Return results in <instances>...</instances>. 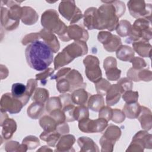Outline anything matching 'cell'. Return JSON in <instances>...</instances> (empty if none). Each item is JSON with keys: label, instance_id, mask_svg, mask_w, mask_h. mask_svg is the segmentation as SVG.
Masks as SVG:
<instances>
[{"label": "cell", "instance_id": "obj_1", "mask_svg": "<svg viewBox=\"0 0 152 152\" xmlns=\"http://www.w3.org/2000/svg\"><path fill=\"white\" fill-rule=\"evenodd\" d=\"M25 55L28 65L38 71L48 69L53 61V51L45 42L39 40L28 44Z\"/></svg>", "mask_w": 152, "mask_h": 152}, {"label": "cell", "instance_id": "obj_2", "mask_svg": "<svg viewBox=\"0 0 152 152\" xmlns=\"http://www.w3.org/2000/svg\"><path fill=\"white\" fill-rule=\"evenodd\" d=\"M41 23L45 28L56 33L61 40H70L67 33L68 27L59 19L58 14L55 10L50 9L45 11L42 15Z\"/></svg>", "mask_w": 152, "mask_h": 152}, {"label": "cell", "instance_id": "obj_3", "mask_svg": "<svg viewBox=\"0 0 152 152\" xmlns=\"http://www.w3.org/2000/svg\"><path fill=\"white\" fill-rule=\"evenodd\" d=\"M104 4L97 9L98 30L108 29L112 31L116 30L119 24V18L111 1H102Z\"/></svg>", "mask_w": 152, "mask_h": 152}, {"label": "cell", "instance_id": "obj_4", "mask_svg": "<svg viewBox=\"0 0 152 152\" xmlns=\"http://www.w3.org/2000/svg\"><path fill=\"white\" fill-rule=\"evenodd\" d=\"M128 36L129 43L140 40L148 42L152 37L151 20L145 18H138L131 26Z\"/></svg>", "mask_w": 152, "mask_h": 152}, {"label": "cell", "instance_id": "obj_5", "mask_svg": "<svg viewBox=\"0 0 152 152\" xmlns=\"http://www.w3.org/2000/svg\"><path fill=\"white\" fill-rule=\"evenodd\" d=\"M1 17H4V19H1L2 26L7 30L15 29L19 24L20 18L22 17V8L16 4L10 7V10L1 7Z\"/></svg>", "mask_w": 152, "mask_h": 152}, {"label": "cell", "instance_id": "obj_6", "mask_svg": "<svg viewBox=\"0 0 152 152\" xmlns=\"http://www.w3.org/2000/svg\"><path fill=\"white\" fill-rule=\"evenodd\" d=\"M59 11L61 15L74 24L82 19L83 15L80 9L72 1H62L59 5Z\"/></svg>", "mask_w": 152, "mask_h": 152}, {"label": "cell", "instance_id": "obj_7", "mask_svg": "<svg viewBox=\"0 0 152 152\" xmlns=\"http://www.w3.org/2000/svg\"><path fill=\"white\" fill-rule=\"evenodd\" d=\"M83 63L85 65V72L88 80L95 83L102 78V71L97 57L88 55L83 60Z\"/></svg>", "mask_w": 152, "mask_h": 152}, {"label": "cell", "instance_id": "obj_8", "mask_svg": "<svg viewBox=\"0 0 152 152\" xmlns=\"http://www.w3.org/2000/svg\"><path fill=\"white\" fill-rule=\"evenodd\" d=\"M128 7L131 15L135 18H145L151 20V5L144 1H129Z\"/></svg>", "mask_w": 152, "mask_h": 152}, {"label": "cell", "instance_id": "obj_9", "mask_svg": "<svg viewBox=\"0 0 152 152\" xmlns=\"http://www.w3.org/2000/svg\"><path fill=\"white\" fill-rule=\"evenodd\" d=\"M107 126V121L99 118L96 120L85 118L78 121V127L80 131L86 133L101 132Z\"/></svg>", "mask_w": 152, "mask_h": 152}, {"label": "cell", "instance_id": "obj_10", "mask_svg": "<svg viewBox=\"0 0 152 152\" xmlns=\"http://www.w3.org/2000/svg\"><path fill=\"white\" fill-rule=\"evenodd\" d=\"M23 106L21 101L14 98L11 93L4 94L1 100V111L8 112L11 114L20 112Z\"/></svg>", "mask_w": 152, "mask_h": 152}, {"label": "cell", "instance_id": "obj_11", "mask_svg": "<svg viewBox=\"0 0 152 152\" xmlns=\"http://www.w3.org/2000/svg\"><path fill=\"white\" fill-rule=\"evenodd\" d=\"M97 38L99 41L103 45L104 48L110 52L117 50L122 45L121 39L118 36L113 35L108 31L99 32Z\"/></svg>", "mask_w": 152, "mask_h": 152}, {"label": "cell", "instance_id": "obj_12", "mask_svg": "<svg viewBox=\"0 0 152 152\" xmlns=\"http://www.w3.org/2000/svg\"><path fill=\"white\" fill-rule=\"evenodd\" d=\"M67 33L70 40L74 39L86 42L88 39L87 31L78 24H70L68 27Z\"/></svg>", "mask_w": 152, "mask_h": 152}, {"label": "cell", "instance_id": "obj_13", "mask_svg": "<svg viewBox=\"0 0 152 152\" xmlns=\"http://www.w3.org/2000/svg\"><path fill=\"white\" fill-rule=\"evenodd\" d=\"M64 49L73 59L77 57L86 54L88 52L87 46L86 42L77 40L68 45Z\"/></svg>", "mask_w": 152, "mask_h": 152}, {"label": "cell", "instance_id": "obj_14", "mask_svg": "<svg viewBox=\"0 0 152 152\" xmlns=\"http://www.w3.org/2000/svg\"><path fill=\"white\" fill-rule=\"evenodd\" d=\"M65 78L69 83L70 92H72L78 88H84L86 87V84L83 82L82 75L77 70H71L65 76Z\"/></svg>", "mask_w": 152, "mask_h": 152}, {"label": "cell", "instance_id": "obj_15", "mask_svg": "<svg viewBox=\"0 0 152 152\" xmlns=\"http://www.w3.org/2000/svg\"><path fill=\"white\" fill-rule=\"evenodd\" d=\"M83 25L88 30L98 29V14L96 8H88L84 14Z\"/></svg>", "mask_w": 152, "mask_h": 152}, {"label": "cell", "instance_id": "obj_16", "mask_svg": "<svg viewBox=\"0 0 152 152\" xmlns=\"http://www.w3.org/2000/svg\"><path fill=\"white\" fill-rule=\"evenodd\" d=\"M11 94L14 98L21 101L23 106H25L27 104L30 97V95L27 91L26 86L20 83L12 84Z\"/></svg>", "mask_w": 152, "mask_h": 152}, {"label": "cell", "instance_id": "obj_17", "mask_svg": "<svg viewBox=\"0 0 152 152\" xmlns=\"http://www.w3.org/2000/svg\"><path fill=\"white\" fill-rule=\"evenodd\" d=\"M124 91L118 84L111 85L106 93V103L108 106H113L117 103Z\"/></svg>", "mask_w": 152, "mask_h": 152}, {"label": "cell", "instance_id": "obj_18", "mask_svg": "<svg viewBox=\"0 0 152 152\" xmlns=\"http://www.w3.org/2000/svg\"><path fill=\"white\" fill-rule=\"evenodd\" d=\"M39 34L40 37L43 40V42L49 46L53 53H56L59 50L60 46L56 36L53 32L46 28H43L40 30Z\"/></svg>", "mask_w": 152, "mask_h": 152}, {"label": "cell", "instance_id": "obj_19", "mask_svg": "<svg viewBox=\"0 0 152 152\" xmlns=\"http://www.w3.org/2000/svg\"><path fill=\"white\" fill-rule=\"evenodd\" d=\"M75 141V138L72 135H65L59 138L56 144L55 151H74L72 150V145Z\"/></svg>", "mask_w": 152, "mask_h": 152}, {"label": "cell", "instance_id": "obj_20", "mask_svg": "<svg viewBox=\"0 0 152 152\" xmlns=\"http://www.w3.org/2000/svg\"><path fill=\"white\" fill-rule=\"evenodd\" d=\"M1 126L2 128V135L5 140L11 138L17 129L15 121L8 118L1 122Z\"/></svg>", "mask_w": 152, "mask_h": 152}, {"label": "cell", "instance_id": "obj_21", "mask_svg": "<svg viewBox=\"0 0 152 152\" xmlns=\"http://www.w3.org/2000/svg\"><path fill=\"white\" fill-rule=\"evenodd\" d=\"M133 50L142 57H151V46L147 41L140 40L132 43Z\"/></svg>", "mask_w": 152, "mask_h": 152}, {"label": "cell", "instance_id": "obj_22", "mask_svg": "<svg viewBox=\"0 0 152 152\" xmlns=\"http://www.w3.org/2000/svg\"><path fill=\"white\" fill-rule=\"evenodd\" d=\"M141 122V127L145 130H150L151 128V111L144 106H141L140 112L137 118Z\"/></svg>", "mask_w": 152, "mask_h": 152}, {"label": "cell", "instance_id": "obj_23", "mask_svg": "<svg viewBox=\"0 0 152 152\" xmlns=\"http://www.w3.org/2000/svg\"><path fill=\"white\" fill-rule=\"evenodd\" d=\"M23 14L21 21L26 25L34 24L38 19V15L36 12L31 7H24L22 8Z\"/></svg>", "mask_w": 152, "mask_h": 152}, {"label": "cell", "instance_id": "obj_24", "mask_svg": "<svg viewBox=\"0 0 152 152\" xmlns=\"http://www.w3.org/2000/svg\"><path fill=\"white\" fill-rule=\"evenodd\" d=\"M89 93L84 88H78L74 91L71 94V100L73 103L78 105H85L88 102Z\"/></svg>", "mask_w": 152, "mask_h": 152}, {"label": "cell", "instance_id": "obj_25", "mask_svg": "<svg viewBox=\"0 0 152 152\" xmlns=\"http://www.w3.org/2000/svg\"><path fill=\"white\" fill-rule=\"evenodd\" d=\"M77 142L80 147V151H99L97 145L88 137H80L78 139Z\"/></svg>", "mask_w": 152, "mask_h": 152}, {"label": "cell", "instance_id": "obj_26", "mask_svg": "<svg viewBox=\"0 0 152 152\" xmlns=\"http://www.w3.org/2000/svg\"><path fill=\"white\" fill-rule=\"evenodd\" d=\"M104 104L103 96L100 94L90 96L87 102L88 107L94 112H99Z\"/></svg>", "mask_w": 152, "mask_h": 152}, {"label": "cell", "instance_id": "obj_27", "mask_svg": "<svg viewBox=\"0 0 152 152\" xmlns=\"http://www.w3.org/2000/svg\"><path fill=\"white\" fill-rule=\"evenodd\" d=\"M117 58L123 61H131L134 58V51L132 48L126 45H121L116 50Z\"/></svg>", "mask_w": 152, "mask_h": 152}, {"label": "cell", "instance_id": "obj_28", "mask_svg": "<svg viewBox=\"0 0 152 152\" xmlns=\"http://www.w3.org/2000/svg\"><path fill=\"white\" fill-rule=\"evenodd\" d=\"M141 106L137 102L126 103L123 109V112L129 119L137 118L140 112Z\"/></svg>", "mask_w": 152, "mask_h": 152}, {"label": "cell", "instance_id": "obj_29", "mask_svg": "<svg viewBox=\"0 0 152 152\" xmlns=\"http://www.w3.org/2000/svg\"><path fill=\"white\" fill-rule=\"evenodd\" d=\"M44 111V103L34 102L27 109V114L32 119H38Z\"/></svg>", "mask_w": 152, "mask_h": 152}, {"label": "cell", "instance_id": "obj_30", "mask_svg": "<svg viewBox=\"0 0 152 152\" xmlns=\"http://www.w3.org/2000/svg\"><path fill=\"white\" fill-rule=\"evenodd\" d=\"M61 135V134H59L57 131L50 132L44 131L40 135V138L41 140L46 141L49 145L54 147L59 141Z\"/></svg>", "mask_w": 152, "mask_h": 152}, {"label": "cell", "instance_id": "obj_31", "mask_svg": "<svg viewBox=\"0 0 152 152\" xmlns=\"http://www.w3.org/2000/svg\"><path fill=\"white\" fill-rule=\"evenodd\" d=\"M73 59L69 56V55L64 50L59 53L55 57L54 60L55 69H58L60 67L63 66L71 62Z\"/></svg>", "mask_w": 152, "mask_h": 152}, {"label": "cell", "instance_id": "obj_32", "mask_svg": "<svg viewBox=\"0 0 152 152\" xmlns=\"http://www.w3.org/2000/svg\"><path fill=\"white\" fill-rule=\"evenodd\" d=\"M121 135V131L119 128L116 125H110L106 130L103 137L107 140L115 143L119 139Z\"/></svg>", "mask_w": 152, "mask_h": 152}, {"label": "cell", "instance_id": "obj_33", "mask_svg": "<svg viewBox=\"0 0 152 152\" xmlns=\"http://www.w3.org/2000/svg\"><path fill=\"white\" fill-rule=\"evenodd\" d=\"M40 125L43 128L45 131L50 132L56 131L58 124L55 120L52 117L49 116H43L39 121Z\"/></svg>", "mask_w": 152, "mask_h": 152}, {"label": "cell", "instance_id": "obj_34", "mask_svg": "<svg viewBox=\"0 0 152 152\" xmlns=\"http://www.w3.org/2000/svg\"><path fill=\"white\" fill-rule=\"evenodd\" d=\"M48 97L49 92L46 89L37 88L34 90L32 100L37 102L44 103L48 100Z\"/></svg>", "mask_w": 152, "mask_h": 152}, {"label": "cell", "instance_id": "obj_35", "mask_svg": "<svg viewBox=\"0 0 152 152\" xmlns=\"http://www.w3.org/2000/svg\"><path fill=\"white\" fill-rule=\"evenodd\" d=\"M74 116L75 120L77 121L85 118H88L89 112L87 107L85 105H80L75 107L74 112Z\"/></svg>", "mask_w": 152, "mask_h": 152}, {"label": "cell", "instance_id": "obj_36", "mask_svg": "<svg viewBox=\"0 0 152 152\" xmlns=\"http://www.w3.org/2000/svg\"><path fill=\"white\" fill-rule=\"evenodd\" d=\"M131 28V25L129 21L126 20H121L116 30L119 36L125 37L129 35Z\"/></svg>", "mask_w": 152, "mask_h": 152}, {"label": "cell", "instance_id": "obj_37", "mask_svg": "<svg viewBox=\"0 0 152 152\" xmlns=\"http://www.w3.org/2000/svg\"><path fill=\"white\" fill-rule=\"evenodd\" d=\"M62 104L59 97H53L50 98L46 106V109L47 112L50 113L52 111L56 109H61Z\"/></svg>", "mask_w": 152, "mask_h": 152}, {"label": "cell", "instance_id": "obj_38", "mask_svg": "<svg viewBox=\"0 0 152 152\" xmlns=\"http://www.w3.org/2000/svg\"><path fill=\"white\" fill-rule=\"evenodd\" d=\"M110 84L104 78H101L98 81L95 83L96 89L98 94L102 96L106 94L107 90L110 87Z\"/></svg>", "mask_w": 152, "mask_h": 152}, {"label": "cell", "instance_id": "obj_39", "mask_svg": "<svg viewBox=\"0 0 152 152\" xmlns=\"http://www.w3.org/2000/svg\"><path fill=\"white\" fill-rule=\"evenodd\" d=\"M122 98L126 103H132L137 102L138 98V93L133 91L131 90L124 92Z\"/></svg>", "mask_w": 152, "mask_h": 152}, {"label": "cell", "instance_id": "obj_40", "mask_svg": "<svg viewBox=\"0 0 152 152\" xmlns=\"http://www.w3.org/2000/svg\"><path fill=\"white\" fill-rule=\"evenodd\" d=\"M75 107L73 104L65 105L63 107L62 111L65 116V120L67 122H72L75 121L74 116V112Z\"/></svg>", "mask_w": 152, "mask_h": 152}, {"label": "cell", "instance_id": "obj_41", "mask_svg": "<svg viewBox=\"0 0 152 152\" xmlns=\"http://www.w3.org/2000/svg\"><path fill=\"white\" fill-rule=\"evenodd\" d=\"M23 143L27 145L28 149H34L40 145L39 139L33 135L26 137L23 140Z\"/></svg>", "mask_w": 152, "mask_h": 152}, {"label": "cell", "instance_id": "obj_42", "mask_svg": "<svg viewBox=\"0 0 152 152\" xmlns=\"http://www.w3.org/2000/svg\"><path fill=\"white\" fill-rule=\"evenodd\" d=\"M121 73V71L119 69L117 66L110 68L106 70V75L107 79L110 81H116L118 80Z\"/></svg>", "mask_w": 152, "mask_h": 152}, {"label": "cell", "instance_id": "obj_43", "mask_svg": "<svg viewBox=\"0 0 152 152\" xmlns=\"http://www.w3.org/2000/svg\"><path fill=\"white\" fill-rule=\"evenodd\" d=\"M56 88L59 92L61 93H64L70 91L69 83L65 77L56 81Z\"/></svg>", "mask_w": 152, "mask_h": 152}, {"label": "cell", "instance_id": "obj_44", "mask_svg": "<svg viewBox=\"0 0 152 152\" xmlns=\"http://www.w3.org/2000/svg\"><path fill=\"white\" fill-rule=\"evenodd\" d=\"M99 117L106 119L107 122L112 119L113 109L109 106H103L99 111Z\"/></svg>", "mask_w": 152, "mask_h": 152}, {"label": "cell", "instance_id": "obj_45", "mask_svg": "<svg viewBox=\"0 0 152 152\" xmlns=\"http://www.w3.org/2000/svg\"><path fill=\"white\" fill-rule=\"evenodd\" d=\"M137 81H140L141 80H143L144 81H150L151 80V72L147 69L137 70Z\"/></svg>", "mask_w": 152, "mask_h": 152}, {"label": "cell", "instance_id": "obj_46", "mask_svg": "<svg viewBox=\"0 0 152 152\" xmlns=\"http://www.w3.org/2000/svg\"><path fill=\"white\" fill-rule=\"evenodd\" d=\"M100 144L102 146V151H112L115 143L107 140L102 136L100 140Z\"/></svg>", "mask_w": 152, "mask_h": 152}, {"label": "cell", "instance_id": "obj_47", "mask_svg": "<svg viewBox=\"0 0 152 152\" xmlns=\"http://www.w3.org/2000/svg\"><path fill=\"white\" fill-rule=\"evenodd\" d=\"M54 70L52 68H48L46 69L44 72H42L41 73L37 74L36 75V80H40L41 81V83L43 84H45L46 83V78L51 76L52 74L53 73Z\"/></svg>", "mask_w": 152, "mask_h": 152}, {"label": "cell", "instance_id": "obj_48", "mask_svg": "<svg viewBox=\"0 0 152 152\" xmlns=\"http://www.w3.org/2000/svg\"><path fill=\"white\" fill-rule=\"evenodd\" d=\"M130 62L132 64V68L134 69L140 70L142 68L147 66L145 61L142 58L140 57L133 58Z\"/></svg>", "mask_w": 152, "mask_h": 152}, {"label": "cell", "instance_id": "obj_49", "mask_svg": "<svg viewBox=\"0 0 152 152\" xmlns=\"http://www.w3.org/2000/svg\"><path fill=\"white\" fill-rule=\"evenodd\" d=\"M111 3L115 8L117 16L118 18L121 17L125 11V6L124 3L119 1H112Z\"/></svg>", "mask_w": 152, "mask_h": 152}, {"label": "cell", "instance_id": "obj_50", "mask_svg": "<svg viewBox=\"0 0 152 152\" xmlns=\"http://www.w3.org/2000/svg\"><path fill=\"white\" fill-rule=\"evenodd\" d=\"M125 114L122 111L118 109H115L113 110V114L111 119L114 122L121 123L125 120Z\"/></svg>", "mask_w": 152, "mask_h": 152}, {"label": "cell", "instance_id": "obj_51", "mask_svg": "<svg viewBox=\"0 0 152 152\" xmlns=\"http://www.w3.org/2000/svg\"><path fill=\"white\" fill-rule=\"evenodd\" d=\"M119 85L124 91L131 90L132 88V82L128 78H123L118 81L117 83Z\"/></svg>", "mask_w": 152, "mask_h": 152}, {"label": "cell", "instance_id": "obj_52", "mask_svg": "<svg viewBox=\"0 0 152 152\" xmlns=\"http://www.w3.org/2000/svg\"><path fill=\"white\" fill-rule=\"evenodd\" d=\"M40 38V36L39 33H31L30 34H27L26 35L23 39L22 40L21 42L22 44L24 45H26L28 43L30 44L31 42L36 40H39V39Z\"/></svg>", "mask_w": 152, "mask_h": 152}, {"label": "cell", "instance_id": "obj_53", "mask_svg": "<svg viewBox=\"0 0 152 152\" xmlns=\"http://www.w3.org/2000/svg\"><path fill=\"white\" fill-rule=\"evenodd\" d=\"M114 66H117V63L115 58L112 56H109L104 60L103 67L105 71L110 68L114 67Z\"/></svg>", "mask_w": 152, "mask_h": 152}, {"label": "cell", "instance_id": "obj_54", "mask_svg": "<svg viewBox=\"0 0 152 152\" xmlns=\"http://www.w3.org/2000/svg\"><path fill=\"white\" fill-rule=\"evenodd\" d=\"M71 68H62L61 69H60L59 71H58V72L54 75H53L52 77H50V79H56V81L65 77V76L71 71Z\"/></svg>", "mask_w": 152, "mask_h": 152}, {"label": "cell", "instance_id": "obj_55", "mask_svg": "<svg viewBox=\"0 0 152 152\" xmlns=\"http://www.w3.org/2000/svg\"><path fill=\"white\" fill-rule=\"evenodd\" d=\"M37 81L36 80L34 79H30L28 80L27 81V92L29 93V94L30 95V96H32L33 93L34 91V90H36V87L37 86Z\"/></svg>", "mask_w": 152, "mask_h": 152}]
</instances>
